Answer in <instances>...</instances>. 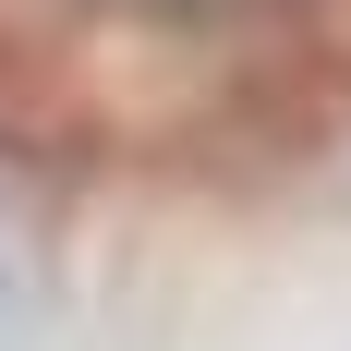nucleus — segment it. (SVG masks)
I'll list each match as a JSON object with an SVG mask.
<instances>
[{
    "instance_id": "f257e3e1",
    "label": "nucleus",
    "mask_w": 351,
    "mask_h": 351,
    "mask_svg": "<svg viewBox=\"0 0 351 351\" xmlns=\"http://www.w3.org/2000/svg\"><path fill=\"white\" fill-rule=\"evenodd\" d=\"M97 12H121V25H243L267 0H97Z\"/></svg>"
}]
</instances>
